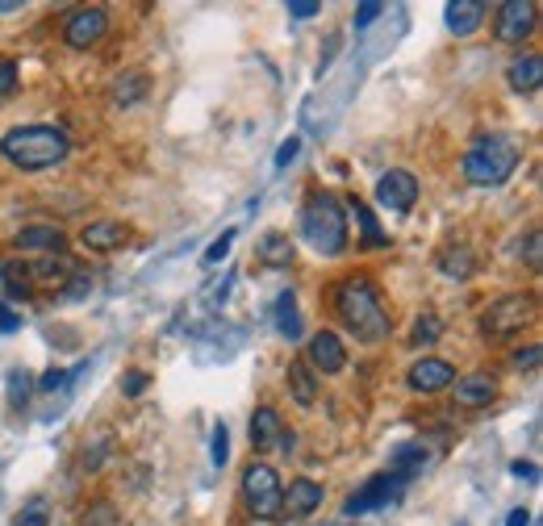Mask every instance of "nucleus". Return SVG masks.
Instances as JSON below:
<instances>
[{
  "mask_svg": "<svg viewBox=\"0 0 543 526\" xmlns=\"http://www.w3.org/2000/svg\"><path fill=\"white\" fill-rule=\"evenodd\" d=\"M297 151H301V138H285L280 142V151H276V167H289L297 159Z\"/></svg>",
  "mask_w": 543,
  "mask_h": 526,
  "instance_id": "40",
  "label": "nucleus"
},
{
  "mask_svg": "<svg viewBox=\"0 0 543 526\" xmlns=\"http://www.w3.org/2000/svg\"><path fill=\"white\" fill-rule=\"evenodd\" d=\"M239 489H243V506H247L251 518H264V522L280 518V497H285V485H280V472L272 464H247Z\"/></svg>",
  "mask_w": 543,
  "mask_h": 526,
  "instance_id": "6",
  "label": "nucleus"
},
{
  "mask_svg": "<svg viewBox=\"0 0 543 526\" xmlns=\"http://www.w3.org/2000/svg\"><path fill=\"white\" fill-rule=\"evenodd\" d=\"M230 247H234V230H226L222 238H214V243H209V251H205V263H222Z\"/></svg>",
  "mask_w": 543,
  "mask_h": 526,
  "instance_id": "36",
  "label": "nucleus"
},
{
  "mask_svg": "<svg viewBox=\"0 0 543 526\" xmlns=\"http://www.w3.org/2000/svg\"><path fill=\"white\" fill-rule=\"evenodd\" d=\"M301 234H305V243H310L318 255H326V259L343 255V247H347V218H343V205H339L335 193L314 188V193L305 197V205H301Z\"/></svg>",
  "mask_w": 543,
  "mask_h": 526,
  "instance_id": "4",
  "label": "nucleus"
},
{
  "mask_svg": "<svg viewBox=\"0 0 543 526\" xmlns=\"http://www.w3.org/2000/svg\"><path fill=\"white\" fill-rule=\"evenodd\" d=\"M51 518H46V510L42 506H30V510H21L17 518H13V526H46Z\"/></svg>",
  "mask_w": 543,
  "mask_h": 526,
  "instance_id": "39",
  "label": "nucleus"
},
{
  "mask_svg": "<svg viewBox=\"0 0 543 526\" xmlns=\"http://www.w3.org/2000/svg\"><path fill=\"white\" fill-rule=\"evenodd\" d=\"M418 201V176L406 172V167H393L376 180V205L389 209V213H410Z\"/></svg>",
  "mask_w": 543,
  "mask_h": 526,
  "instance_id": "11",
  "label": "nucleus"
},
{
  "mask_svg": "<svg viewBox=\"0 0 543 526\" xmlns=\"http://www.w3.org/2000/svg\"><path fill=\"white\" fill-rule=\"evenodd\" d=\"M518 159H523V142L514 134H481L460 159V172L472 188H498L514 176Z\"/></svg>",
  "mask_w": 543,
  "mask_h": 526,
  "instance_id": "3",
  "label": "nucleus"
},
{
  "mask_svg": "<svg viewBox=\"0 0 543 526\" xmlns=\"http://www.w3.org/2000/svg\"><path fill=\"white\" fill-rule=\"evenodd\" d=\"M272 443L293 447V435H285V422H280V414L272 410V405H259V410L251 414V447L268 451Z\"/></svg>",
  "mask_w": 543,
  "mask_h": 526,
  "instance_id": "15",
  "label": "nucleus"
},
{
  "mask_svg": "<svg viewBox=\"0 0 543 526\" xmlns=\"http://www.w3.org/2000/svg\"><path fill=\"white\" fill-rule=\"evenodd\" d=\"M13 330H21V314H13L9 305H0V334H13Z\"/></svg>",
  "mask_w": 543,
  "mask_h": 526,
  "instance_id": "44",
  "label": "nucleus"
},
{
  "mask_svg": "<svg viewBox=\"0 0 543 526\" xmlns=\"http://www.w3.org/2000/svg\"><path fill=\"white\" fill-rule=\"evenodd\" d=\"M427 460H431V451L422 447V443H401L393 451V472L401 476V481H414V476L427 468Z\"/></svg>",
  "mask_w": 543,
  "mask_h": 526,
  "instance_id": "24",
  "label": "nucleus"
},
{
  "mask_svg": "<svg viewBox=\"0 0 543 526\" xmlns=\"http://www.w3.org/2000/svg\"><path fill=\"white\" fill-rule=\"evenodd\" d=\"M17 88V63L13 59H0V101H9Z\"/></svg>",
  "mask_w": 543,
  "mask_h": 526,
  "instance_id": "34",
  "label": "nucleus"
},
{
  "mask_svg": "<svg viewBox=\"0 0 543 526\" xmlns=\"http://www.w3.org/2000/svg\"><path fill=\"white\" fill-rule=\"evenodd\" d=\"M21 5H17V0H0V13H17Z\"/></svg>",
  "mask_w": 543,
  "mask_h": 526,
  "instance_id": "47",
  "label": "nucleus"
},
{
  "mask_svg": "<svg viewBox=\"0 0 543 526\" xmlns=\"http://www.w3.org/2000/svg\"><path fill=\"white\" fill-rule=\"evenodd\" d=\"M439 334H443V322L435 314H418V322L410 330V343L414 347H431V343H439Z\"/></svg>",
  "mask_w": 543,
  "mask_h": 526,
  "instance_id": "30",
  "label": "nucleus"
},
{
  "mask_svg": "<svg viewBox=\"0 0 543 526\" xmlns=\"http://www.w3.org/2000/svg\"><path fill=\"white\" fill-rule=\"evenodd\" d=\"M63 293H55V301H80V297H88L92 293V276H80V272H72L63 284H59Z\"/></svg>",
  "mask_w": 543,
  "mask_h": 526,
  "instance_id": "31",
  "label": "nucleus"
},
{
  "mask_svg": "<svg viewBox=\"0 0 543 526\" xmlns=\"http://www.w3.org/2000/svg\"><path fill=\"white\" fill-rule=\"evenodd\" d=\"M0 155H5L17 172H46V167H59L72 155V138H67L63 126H51V122L17 126L9 134H0Z\"/></svg>",
  "mask_w": 543,
  "mask_h": 526,
  "instance_id": "2",
  "label": "nucleus"
},
{
  "mask_svg": "<svg viewBox=\"0 0 543 526\" xmlns=\"http://www.w3.org/2000/svg\"><path fill=\"white\" fill-rule=\"evenodd\" d=\"M26 272H30V280H46V284H59L72 276V259H67V251L63 255H38L34 263H26Z\"/></svg>",
  "mask_w": 543,
  "mask_h": 526,
  "instance_id": "22",
  "label": "nucleus"
},
{
  "mask_svg": "<svg viewBox=\"0 0 543 526\" xmlns=\"http://www.w3.org/2000/svg\"><path fill=\"white\" fill-rule=\"evenodd\" d=\"M230 460V430H226V422H218L214 426V464L222 468Z\"/></svg>",
  "mask_w": 543,
  "mask_h": 526,
  "instance_id": "35",
  "label": "nucleus"
},
{
  "mask_svg": "<svg viewBox=\"0 0 543 526\" xmlns=\"http://www.w3.org/2000/svg\"><path fill=\"white\" fill-rule=\"evenodd\" d=\"M109 30V13L101 5H88V9H76L67 13L63 21V42L72 46V51H88V46H97Z\"/></svg>",
  "mask_w": 543,
  "mask_h": 526,
  "instance_id": "9",
  "label": "nucleus"
},
{
  "mask_svg": "<svg viewBox=\"0 0 543 526\" xmlns=\"http://www.w3.org/2000/svg\"><path fill=\"white\" fill-rule=\"evenodd\" d=\"M539 26V9L531 0H506V5L493 9V38L506 46H523Z\"/></svg>",
  "mask_w": 543,
  "mask_h": 526,
  "instance_id": "7",
  "label": "nucleus"
},
{
  "mask_svg": "<svg viewBox=\"0 0 543 526\" xmlns=\"http://www.w3.org/2000/svg\"><path fill=\"white\" fill-rule=\"evenodd\" d=\"M17 251H46V255H63L67 251V234L59 226H26L17 234Z\"/></svg>",
  "mask_w": 543,
  "mask_h": 526,
  "instance_id": "18",
  "label": "nucleus"
},
{
  "mask_svg": "<svg viewBox=\"0 0 543 526\" xmlns=\"http://www.w3.org/2000/svg\"><path fill=\"white\" fill-rule=\"evenodd\" d=\"M351 209H356V218H360L364 247H389V234H381V226H376V218H372V209L364 201H356V197H351Z\"/></svg>",
  "mask_w": 543,
  "mask_h": 526,
  "instance_id": "27",
  "label": "nucleus"
},
{
  "mask_svg": "<svg viewBox=\"0 0 543 526\" xmlns=\"http://www.w3.org/2000/svg\"><path fill=\"white\" fill-rule=\"evenodd\" d=\"M527 522H531V514H527V510H514V514L506 518V526H527Z\"/></svg>",
  "mask_w": 543,
  "mask_h": 526,
  "instance_id": "46",
  "label": "nucleus"
},
{
  "mask_svg": "<svg viewBox=\"0 0 543 526\" xmlns=\"http://www.w3.org/2000/svg\"><path fill=\"white\" fill-rule=\"evenodd\" d=\"M535 322V297L531 293H506L498 301H489L481 309V339L489 343H502V339H514V334H523L527 326Z\"/></svg>",
  "mask_w": 543,
  "mask_h": 526,
  "instance_id": "5",
  "label": "nucleus"
},
{
  "mask_svg": "<svg viewBox=\"0 0 543 526\" xmlns=\"http://www.w3.org/2000/svg\"><path fill=\"white\" fill-rule=\"evenodd\" d=\"M510 472H514V476H527V481H535V476H539V472H535V464H523V460L510 464Z\"/></svg>",
  "mask_w": 543,
  "mask_h": 526,
  "instance_id": "45",
  "label": "nucleus"
},
{
  "mask_svg": "<svg viewBox=\"0 0 543 526\" xmlns=\"http://www.w3.org/2000/svg\"><path fill=\"white\" fill-rule=\"evenodd\" d=\"M67 380H72V376H67L63 368H51V372H46V376L38 380V389H42V393H55V389H63V385H67Z\"/></svg>",
  "mask_w": 543,
  "mask_h": 526,
  "instance_id": "38",
  "label": "nucleus"
},
{
  "mask_svg": "<svg viewBox=\"0 0 543 526\" xmlns=\"http://www.w3.org/2000/svg\"><path fill=\"white\" fill-rule=\"evenodd\" d=\"M439 268H443L447 276H456V280H468L477 263H472V255H468L464 247H456V251H443V255H439Z\"/></svg>",
  "mask_w": 543,
  "mask_h": 526,
  "instance_id": "29",
  "label": "nucleus"
},
{
  "mask_svg": "<svg viewBox=\"0 0 543 526\" xmlns=\"http://www.w3.org/2000/svg\"><path fill=\"white\" fill-rule=\"evenodd\" d=\"M443 17H447V30L460 34V38H468V34H477V30H481V21H485V5H481V0H452V5L443 9Z\"/></svg>",
  "mask_w": 543,
  "mask_h": 526,
  "instance_id": "17",
  "label": "nucleus"
},
{
  "mask_svg": "<svg viewBox=\"0 0 543 526\" xmlns=\"http://www.w3.org/2000/svg\"><path fill=\"white\" fill-rule=\"evenodd\" d=\"M452 397H456V405H464V410H485L489 401H498V376H493V372L456 376Z\"/></svg>",
  "mask_w": 543,
  "mask_h": 526,
  "instance_id": "13",
  "label": "nucleus"
},
{
  "mask_svg": "<svg viewBox=\"0 0 543 526\" xmlns=\"http://www.w3.org/2000/svg\"><path fill=\"white\" fill-rule=\"evenodd\" d=\"M147 88H151V76H147V71H126V76L113 84V105H134V101H143Z\"/></svg>",
  "mask_w": 543,
  "mask_h": 526,
  "instance_id": "26",
  "label": "nucleus"
},
{
  "mask_svg": "<svg viewBox=\"0 0 543 526\" xmlns=\"http://www.w3.org/2000/svg\"><path fill=\"white\" fill-rule=\"evenodd\" d=\"M335 318L356 334L360 343H385L393 334V318L381 301L372 276H343L335 284Z\"/></svg>",
  "mask_w": 543,
  "mask_h": 526,
  "instance_id": "1",
  "label": "nucleus"
},
{
  "mask_svg": "<svg viewBox=\"0 0 543 526\" xmlns=\"http://www.w3.org/2000/svg\"><path fill=\"white\" fill-rule=\"evenodd\" d=\"M272 322H276V334H280V339H289V343L301 339V314H297V297H293V289H285V293L276 297V305H272Z\"/></svg>",
  "mask_w": 543,
  "mask_h": 526,
  "instance_id": "20",
  "label": "nucleus"
},
{
  "mask_svg": "<svg viewBox=\"0 0 543 526\" xmlns=\"http://www.w3.org/2000/svg\"><path fill=\"white\" fill-rule=\"evenodd\" d=\"M305 364L314 368V376L322 372V376H335V372H343L347 368V347H343V339L335 330H318L314 339H310V347H305Z\"/></svg>",
  "mask_w": 543,
  "mask_h": 526,
  "instance_id": "12",
  "label": "nucleus"
},
{
  "mask_svg": "<svg viewBox=\"0 0 543 526\" xmlns=\"http://www.w3.org/2000/svg\"><path fill=\"white\" fill-rule=\"evenodd\" d=\"M117 522V510L109 501H92V506L80 514V526H113Z\"/></svg>",
  "mask_w": 543,
  "mask_h": 526,
  "instance_id": "32",
  "label": "nucleus"
},
{
  "mask_svg": "<svg viewBox=\"0 0 543 526\" xmlns=\"http://www.w3.org/2000/svg\"><path fill=\"white\" fill-rule=\"evenodd\" d=\"M318 13H322L318 0H293V5H289V17H293V21H310V17H318Z\"/></svg>",
  "mask_w": 543,
  "mask_h": 526,
  "instance_id": "37",
  "label": "nucleus"
},
{
  "mask_svg": "<svg viewBox=\"0 0 543 526\" xmlns=\"http://www.w3.org/2000/svg\"><path fill=\"white\" fill-rule=\"evenodd\" d=\"M5 385H9V405H13V410H21V405L34 397V376L26 368H13Z\"/></svg>",
  "mask_w": 543,
  "mask_h": 526,
  "instance_id": "28",
  "label": "nucleus"
},
{
  "mask_svg": "<svg viewBox=\"0 0 543 526\" xmlns=\"http://www.w3.org/2000/svg\"><path fill=\"white\" fill-rule=\"evenodd\" d=\"M285 380H289V393H293L297 405H314L318 401V376H314V368L305 364V360H293L289 372H285Z\"/></svg>",
  "mask_w": 543,
  "mask_h": 526,
  "instance_id": "21",
  "label": "nucleus"
},
{
  "mask_svg": "<svg viewBox=\"0 0 543 526\" xmlns=\"http://www.w3.org/2000/svg\"><path fill=\"white\" fill-rule=\"evenodd\" d=\"M410 481H401L397 472H376L372 481L364 489H356L347 501H343V514H368V510H385L389 501L401 497V489H406Z\"/></svg>",
  "mask_w": 543,
  "mask_h": 526,
  "instance_id": "8",
  "label": "nucleus"
},
{
  "mask_svg": "<svg viewBox=\"0 0 543 526\" xmlns=\"http://www.w3.org/2000/svg\"><path fill=\"white\" fill-rule=\"evenodd\" d=\"M506 84L514 92H539L543 88V55H518L506 67Z\"/></svg>",
  "mask_w": 543,
  "mask_h": 526,
  "instance_id": "19",
  "label": "nucleus"
},
{
  "mask_svg": "<svg viewBox=\"0 0 543 526\" xmlns=\"http://www.w3.org/2000/svg\"><path fill=\"white\" fill-rule=\"evenodd\" d=\"M130 238V230L117 222V218H101V222H88L84 230H80V243L88 247V251H117Z\"/></svg>",
  "mask_w": 543,
  "mask_h": 526,
  "instance_id": "16",
  "label": "nucleus"
},
{
  "mask_svg": "<svg viewBox=\"0 0 543 526\" xmlns=\"http://www.w3.org/2000/svg\"><path fill=\"white\" fill-rule=\"evenodd\" d=\"M539 251H543V234H539V226L527 234V263L531 268H539Z\"/></svg>",
  "mask_w": 543,
  "mask_h": 526,
  "instance_id": "42",
  "label": "nucleus"
},
{
  "mask_svg": "<svg viewBox=\"0 0 543 526\" xmlns=\"http://www.w3.org/2000/svg\"><path fill=\"white\" fill-rule=\"evenodd\" d=\"M381 13H385V5H360V9H356V30H368Z\"/></svg>",
  "mask_w": 543,
  "mask_h": 526,
  "instance_id": "41",
  "label": "nucleus"
},
{
  "mask_svg": "<svg viewBox=\"0 0 543 526\" xmlns=\"http://www.w3.org/2000/svg\"><path fill=\"white\" fill-rule=\"evenodd\" d=\"M0 280H5V297L9 301H30V289H34V280L26 272V263H0Z\"/></svg>",
  "mask_w": 543,
  "mask_h": 526,
  "instance_id": "25",
  "label": "nucleus"
},
{
  "mask_svg": "<svg viewBox=\"0 0 543 526\" xmlns=\"http://www.w3.org/2000/svg\"><path fill=\"white\" fill-rule=\"evenodd\" d=\"M255 255L264 259L268 268H289V263H293V238H289V234H280V230H272V234L259 238Z\"/></svg>",
  "mask_w": 543,
  "mask_h": 526,
  "instance_id": "23",
  "label": "nucleus"
},
{
  "mask_svg": "<svg viewBox=\"0 0 543 526\" xmlns=\"http://www.w3.org/2000/svg\"><path fill=\"white\" fill-rule=\"evenodd\" d=\"M452 385H456V368L447 360H439V355H422V360L410 364V372H406V389L418 393V397H435Z\"/></svg>",
  "mask_w": 543,
  "mask_h": 526,
  "instance_id": "10",
  "label": "nucleus"
},
{
  "mask_svg": "<svg viewBox=\"0 0 543 526\" xmlns=\"http://www.w3.org/2000/svg\"><path fill=\"white\" fill-rule=\"evenodd\" d=\"M535 364H539V347H527V351L518 347V351H514V368H518V372H523V368H535Z\"/></svg>",
  "mask_w": 543,
  "mask_h": 526,
  "instance_id": "43",
  "label": "nucleus"
},
{
  "mask_svg": "<svg viewBox=\"0 0 543 526\" xmlns=\"http://www.w3.org/2000/svg\"><path fill=\"white\" fill-rule=\"evenodd\" d=\"M322 497H326V489L318 481L297 476V481L285 489V497H280V514H285V518H310L322 506Z\"/></svg>",
  "mask_w": 543,
  "mask_h": 526,
  "instance_id": "14",
  "label": "nucleus"
},
{
  "mask_svg": "<svg viewBox=\"0 0 543 526\" xmlns=\"http://www.w3.org/2000/svg\"><path fill=\"white\" fill-rule=\"evenodd\" d=\"M147 389H151V372L134 368V372H126V376H122V393H126V397H143Z\"/></svg>",
  "mask_w": 543,
  "mask_h": 526,
  "instance_id": "33",
  "label": "nucleus"
}]
</instances>
